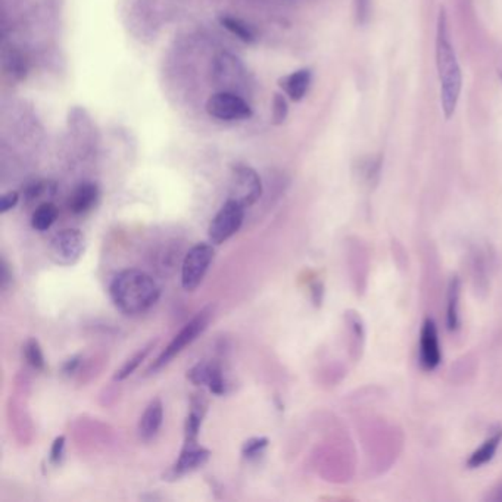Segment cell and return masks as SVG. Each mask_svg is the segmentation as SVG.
<instances>
[{"label":"cell","mask_w":502,"mask_h":502,"mask_svg":"<svg viewBox=\"0 0 502 502\" xmlns=\"http://www.w3.org/2000/svg\"><path fill=\"white\" fill-rule=\"evenodd\" d=\"M311 82H313V71L309 68H301L281 77L279 80V86L293 102H299L308 93Z\"/></svg>","instance_id":"obj_12"},{"label":"cell","mask_w":502,"mask_h":502,"mask_svg":"<svg viewBox=\"0 0 502 502\" xmlns=\"http://www.w3.org/2000/svg\"><path fill=\"white\" fill-rule=\"evenodd\" d=\"M18 202H20V194H18V192H8V194H4V196L0 198V212H2V214L8 212V211L13 210V208L18 205Z\"/></svg>","instance_id":"obj_27"},{"label":"cell","mask_w":502,"mask_h":502,"mask_svg":"<svg viewBox=\"0 0 502 502\" xmlns=\"http://www.w3.org/2000/svg\"><path fill=\"white\" fill-rule=\"evenodd\" d=\"M268 446L267 437H252L245 442L242 446V455L247 460L256 458Z\"/></svg>","instance_id":"obj_23"},{"label":"cell","mask_w":502,"mask_h":502,"mask_svg":"<svg viewBox=\"0 0 502 502\" xmlns=\"http://www.w3.org/2000/svg\"><path fill=\"white\" fill-rule=\"evenodd\" d=\"M219 20L220 24H221L224 29L229 30L233 36H236L239 40L245 41V43H255L256 39H258L254 27L245 22V21L240 20V18L222 15Z\"/></svg>","instance_id":"obj_17"},{"label":"cell","mask_w":502,"mask_h":502,"mask_svg":"<svg viewBox=\"0 0 502 502\" xmlns=\"http://www.w3.org/2000/svg\"><path fill=\"white\" fill-rule=\"evenodd\" d=\"M346 325L350 330L351 336V348L355 352L354 359H359L361 355L362 346H364V338H366V332H364V325H362L361 317L355 311H348L345 316Z\"/></svg>","instance_id":"obj_19"},{"label":"cell","mask_w":502,"mask_h":502,"mask_svg":"<svg viewBox=\"0 0 502 502\" xmlns=\"http://www.w3.org/2000/svg\"><path fill=\"white\" fill-rule=\"evenodd\" d=\"M380 162L379 161H367L366 165L362 167V177L366 180L367 185H373L377 177H379Z\"/></svg>","instance_id":"obj_25"},{"label":"cell","mask_w":502,"mask_h":502,"mask_svg":"<svg viewBox=\"0 0 502 502\" xmlns=\"http://www.w3.org/2000/svg\"><path fill=\"white\" fill-rule=\"evenodd\" d=\"M210 455V451L202 448L199 444H185L177 462L174 463L169 472L164 474V480H177V479L183 478L185 474L205 464Z\"/></svg>","instance_id":"obj_9"},{"label":"cell","mask_w":502,"mask_h":502,"mask_svg":"<svg viewBox=\"0 0 502 502\" xmlns=\"http://www.w3.org/2000/svg\"><path fill=\"white\" fill-rule=\"evenodd\" d=\"M263 195V183L255 169L245 164L233 165L231 169L230 198L245 208L254 205Z\"/></svg>","instance_id":"obj_7"},{"label":"cell","mask_w":502,"mask_h":502,"mask_svg":"<svg viewBox=\"0 0 502 502\" xmlns=\"http://www.w3.org/2000/svg\"><path fill=\"white\" fill-rule=\"evenodd\" d=\"M86 247V238L79 229L59 231L50 240L48 255L59 267H71L79 263Z\"/></svg>","instance_id":"obj_5"},{"label":"cell","mask_w":502,"mask_h":502,"mask_svg":"<svg viewBox=\"0 0 502 502\" xmlns=\"http://www.w3.org/2000/svg\"><path fill=\"white\" fill-rule=\"evenodd\" d=\"M501 442L502 430H497L492 437H488V439L483 442L480 448L476 449V451L470 455L469 460H467V467L473 470L488 464V463L495 457V454L498 451Z\"/></svg>","instance_id":"obj_16"},{"label":"cell","mask_w":502,"mask_h":502,"mask_svg":"<svg viewBox=\"0 0 502 502\" xmlns=\"http://www.w3.org/2000/svg\"><path fill=\"white\" fill-rule=\"evenodd\" d=\"M243 219H245V206L235 199H227L208 229L211 243L221 245L233 238L242 227Z\"/></svg>","instance_id":"obj_6"},{"label":"cell","mask_w":502,"mask_h":502,"mask_svg":"<svg viewBox=\"0 0 502 502\" xmlns=\"http://www.w3.org/2000/svg\"><path fill=\"white\" fill-rule=\"evenodd\" d=\"M214 247L210 243H198L186 254L181 264V286L185 290L194 292L199 288L214 261Z\"/></svg>","instance_id":"obj_4"},{"label":"cell","mask_w":502,"mask_h":502,"mask_svg":"<svg viewBox=\"0 0 502 502\" xmlns=\"http://www.w3.org/2000/svg\"><path fill=\"white\" fill-rule=\"evenodd\" d=\"M80 362H82V355H74V357L66 359V361L62 364V375H74L77 368H79Z\"/></svg>","instance_id":"obj_29"},{"label":"cell","mask_w":502,"mask_h":502,"mask_svg":"<svg viewBox=\"0 0 502 502\" xmlns=\"http://www.w3.org/2000/svg\"><path fill=\"white\" fill-rule=\"evenodd\" d=\"M58 208L52 202H43L34 210L31 217V227L34 230L46 231L54 226V222L58 219Z\"/></svg>","instance_id":"obj_18"},{"label":"cell","mask_w":502,"mask_h":502,"mask_svg":"<svg viewBox=\"0 0 502 502\" xmlns=\"http://www.w3.org/2000/svg\"><path fill=\"white\" fill-rule=\"evenodd\" d=\"M273 123L276 126H281L284 123V120L288 118L289 114V105L288 100L281 93H276L274 95V100H273Z\"/></svg>","instance_id":"obj_24"},{"label":"cell","mask_w":502,"mask_h":502,"mask_svg":"<svg viewBox=\"0 0 502 502\" xmlns=\"http://www.w3.org/2000/svg\"><path fill=\"white\" fill-rule=\"evenodd\" d=\"M109 297L126 316H141L161 297V289L148 273L130 268L118 273L109 284Z\"/></svg>","instance_id":"obj_1"},{"label":"cell","mask_w":502,"mask_h":502,"mask_svg":"<svg viewBox=\"0 0 502 502\" xmlns=\"http://www.w3.org/2000/svg\"><path fill=\"white\" fill-rule=\"evenodd\" d=\"M355 6L359 24H366L370 17L371 0H355Z\"/></svg>","instance_id":"obj_28"},{"label":"cell","mask_w":502,"mask_h":502,"mask_svg":"<svg viewBox=\"0 0 502 502\" xmlns=\"http://www.w3.org/2000/svg\"><path fill=\"white\" fill-rule=\"evenodd\" d=\"M419 359H420V366L423 370H435L441 364V345H439L437 327L432 318H426L421 325Z\"/></svg>","instance_id":"obj_11"},{"label":"cell","mask_w":502,"mask_h":502,"mask_svg":"<svg viewBox=\"0 0 502 502\" xmlns=\"http://www.w3.org/2000/svg\"><path fill=\"white\" fill-rule=\"evenodd\" d=\"M437 68L441 84L442 111L446 120L454 116L462 95L463 75L457 54L449 38L448 21L445 9L437 18Z\"/></svg>","instance_id":"obj_2"},{"label":"cell","mask_w":502,"mask_h":502,"mask_svg":"<svg viewBox=\"0 0 502 502\" xmlns=\"http://www.w3.org/2000/svg\"><path fill=\"white\" fill-rule=\"evenodd\" d=\"M187 379L196 386H208L214 395L226 392V380L217 361H199L187 371Z\"/></svg>","instance_id":"obj_10"},{"label":"cell","mask_w":502,"mask_h":502,"mask_svg":"<svg viewBox=\"0 0 502 502\" xmlns=\"http://www.w3.org/2000/svg\"><path fill=\"white\" fill-rule=\"evenodd\" d=\"M13 281V274H9L8 264L2 260V288L6 289L9 283Z\"/></svg>","instance_id":"obj_31"},{"label":"cell","mask_w":502,"mask_h":502,"mask_svg":"<svg viewBox=\"0 0 502 502\" xmlns=\"http://www.w3.org/2000/svg\"><path fill=\"white\" fill-rule=\"evenodd\" d=\"M311 293H313V301L314 304L320 307L323 301V295H325V288H323V284L320 281H316L313 284V288H311Z\"/></svg>","instance_id":"obj_30"},{"label":"cell","mask_w":502,"mask_h":502,"mask_svg":"<svg viewBox=\"0 0 502 502\" xmlns=\"http://www.w3.org/2000/svg\"><path fill=\"white\" fill-rule=\"evenodd\" d=\"M155 345H157V341L149 342L148 345L137 351L136 354L133 355L132 359H128L127 361L124 362V366L121 367L120 370L117 371L114 380L121 382V380L127 379L128 376H132L133 373L137 370V367L141 366L143 359L148 357L149 352L152 351Z\"/></svg>","instance_id":"obj_20"},{"label":"cell","mask_w":502,"mask_h":502,"mask_svg":"<svg viewBox=\"0 0 502 502\" xmlns=\"http://www.w3.org/2000/svg\"><path fill=\"white\" fill-rule=\"evenodd\" d=\"M22 352H24L25 359H27L30 366L36 368V370H45V355H43V351H41L38 339L31 338L25 342Z\"/></svg>","instance_id":"obj_21"},{"label":"cell","mask_w":502,"mask_h":502,"mask_svg":"<svg viewBox=\"0 0 502 502\" xmlns=\"http://www.w3.org/2000/svg\"><path fill=\"white\" fill-rule=\"evenodd\" d=\"M212 314H214V308H212V307H206V308L202 309L201 313L196 314V316L174 336L173 341L169 342V345L167 346L164 352L158 357L157 361L153 362L149 371L160 370L162 367L167 366L174 357H177L181 351L185 350L186 346L194 343V342L205 332L206 327L210 325L211 318H212Z\"/></svg>","instance_id":"obj_3"},{"label":"cell","mask_w":502,"mask_h":502,"mask_svg":"<svg viewBox=\"0 0 502 502\" xmlns=\"http://www.w3.org/2000/svg\"><path fill=\"white\" fill-rule=\"evenodd\" d=\"M64 451H65V437H58L52 444V448H50V463L59 464L62 457H64Z\"/></svg>","instance_id":"obj_26"},{"label":"cell","mask_w":502,"mask_h":502,"mask_svg":"<svg viewBox=\"0 0 502 502\" xmlns=\"http://www.w3.org/2000/svg\"><path fill=\"white\" fill-rule=\"evenodd\" d=\"M499 79H501V82H502V71H501V73H499Z\"/></svg>","instance_id":"obj_33"},{"label":"cell","mask_w":502,"mask_h":502,"mask_svg":"<svg viewBox=\"0 0 502 502\" xmlns=\"http://www.w3.org/2000/svg\"><path fill=\"white\" fill-rule=\"evenodd\" d=\"M55 192V186L49 181H34L31 185L27 186L24 189L25 201L31 203V202L38 201L45 195H52Z\"/></svg>","instance_id":"obj_22"},{"label":"cell","mask_w":502,"mask_h":502,"mask_svg":"<svg viewBox=\"0 0 502 502\" xmlns=\"http://www.w3.org/2000/svg\"><path fill=\"white\" fill-rule=\"evenodd\" d=\"M206 112L221 121L247 120L252 117V108L247 100L231 91H219L206 102Z\"/></svg>","instance_id":"obj_8"},{"label":"cell","mask_w":502,"mask_h":502,"mask_svg":"<svg viewBox=\"0 0 502 502\" xmlns=\"http://www.w3.org/2000/svg\"><path fill=\"white\" fill-rule=\"evenodd\" d=\"M100 199V187L95 183H82L75 187L68 201V208L75 215L84 214L96 205Z\"/></svg>","instance_id":"obj_14"},{"label":"cell","mask_w":502,"mask_h":502,"mask_svg":"<svg viewBox=\"0 0 502 502\" xmlns=\"http://www.w3.org/2000/svg\"><path fill=\"white\" fill-rule=\"evenodd\" d=\"M498 501H502V489L499 490V494H498Z\"/></svg>","instance_id":"obj_32"},{"label":"cell","mask_w":502,"mask_h":502,"mask_svg":"<svg viewBox=\"0 0 502 502\" xmlns=\"http://www.w3.org/2000/svg\"><path fill=\"white\" fill-rule=\"evenodd\" d=\"M164 420V405L160 398L149 402L148 407L144 410L143 416L141 417L139 421V435L144 441L152 439L162 426Z\"/></svg>","instance_id":"obj_13"},{"label":"cell","mask_w":502,"mask_h":502,"mask_svg":"<svg viewBox=\"0 0 502 502\" xmlns=\"http://www.w3.org/2000/svg\"><path fill=\"white\" fill-rule=\"evenodd\" d=\"M460 297H462V281L454 276L449 281L446 295V325L449 332H455L460 327Z\"/></svg>","instance_id":"obj_15"}]
</instances>
